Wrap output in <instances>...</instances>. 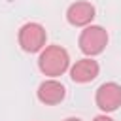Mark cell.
I'll return each instance as SVG.
<instances>
[{"mask_svg": "<svg viewBox=\"0 0 121 121\" xmlns=\"http://www.w3.org/2000/svg\"><path fill=\"white\" fill-rule=\"evenodd\" d=\"M38 68L43 76L59 78L70 68V55L60 45H47L40 51Z\"/></svg>", "mask_w": 121, "mask_h": 121, "instance_id": "6da1fadb", "label": "cell"}, {"mask_svg": "<svg viewBox=\"0 0 121 121\" xmlns=\"http://www.w3.org/2000/svg\"><path fill=\"white\" fill-rule=\"evenodd\" d=\"M78 45H79L81 53L87 55V57L100 55L106 49V45H108V32H106V28H102L100 25H87V26H83V30L79 34V40H78Z\"/></svg>", "mask_w": 121, "mask_h": 121, "instance_id": "7a4b0ae2", "label": "cell"}, {"mask_svg": "<svg viewBox=\"0 0 121 121\" xmlns=\"http://www.w3.org/2000/svg\"><path fill=\"white\" fill-rule=\"evenodd\" d=\"M19 45L23 51L26 53H38L45 47V40H47V32L40 23H25L19 28L17 34Z\"/></svg>", "mask_w": 121, "mask_h": 121, "instance_id": "3957f363", "label": "cell"}, {"mask_svg": "<svg viewBox=\"0 0 121 121\" xmlns=\"http://www.w3.org/2000/svg\"><path fill=\"white\" fill-rule=\"evenodd\" d=\"M95 102H96V106H98L104 113L115 112V110L121 106V85L115 83V81L102 83V85L96 89Z\"/></svg>", "mask_w": 121, "mask_h": 121, "instance_id": "277c9868", "label": "cell"}, {"mask_svg": "<svg viewBox=\"0 0 121 121\" xmlns=\"http://www.w3.org/2000/svg\"><path fill=\"white\" fill-rule=\"evenodd\" d=\"M36 96L42 104L45 106H55V104H60L66 96V89L60 81H57L55 78H49L45 81H42L38 85V91H36Z\"/></svg>", "mask_w": 121, "mask_h": 121, "instance_id": "5b68a950", "label": "cell"}, {"mask_svg": "<svg viewBox=\"0 0 121 121\" xmlns=\"http://www.w3.org/2000/svg\"><path fill=\"white\" fill-rule=\"evenodd\" d=\"M95 6L91 2H85V0H79V2H74L68 6L66 9V21L72 25V26H87L93 23L95 19Z\"/></svg>", "mask_w": 121, "mask_h": 121, "instance_id": "8992f818", "label": "cell"}, {"mask_svg": "<svg viewBox=\"0 0 121 121\" xmlns=\"http://www.w3.org/2000/svg\"><path fill=\"white\" fill-rule=\"evenodd\" d=\"M98 72H100V66L91 57L79 59L76 60V64L70 66V78L74 83H89L98 76Z\"/></svg>", "mask_w": 121, "mask_h": 121, "instance_id": "52a82bcc", "label": "cell"}, {"mask_svg": "<svg viewBox=\"0 0 121 121\" xmlns=\"http://www.w3.org/2000/svg\"><path fill=\"white\" fill-rule=\"evenodd\" d=\"M93 121H115V119H112L110 115H106V113H102V115H96Z\"/></svg>", "mask_w": 121, "mask_h": 121, "instance_id": "ba28073f", "label": "cell"}, {"mask_svg": "<svg viewBox=\"0 0 121 121\" xmlns=\"http://www.w3.org/2000/svg\"><path fill=\"white\" fill-rule=\"evenodd\" d=\"M64 121H81V119H79V117H66Z\"/></svg>", "mask_w": 121, "mask_h": 121, "instance_id": "9c48e42d", "label": "cell"}]
</instances>
